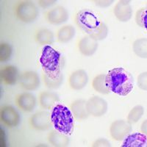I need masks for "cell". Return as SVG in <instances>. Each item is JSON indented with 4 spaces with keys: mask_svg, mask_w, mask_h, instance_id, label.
Segmentation results:
<instances>
[{
    "mask_svg": "<svg viewBox=\"0 0 147 147\" xmlns=\"http://www.w3.org/2000/svg\"><path fill=\"white\" fill-rule=\"evenodd\" d=\"M75 23L79 28L97 41L105 39L108 35L107 24L88 9L77 12L75 16Z\"/></svg>",
    "mask_w": 147,
    "mask_h": 147,
    "instance_id": "obj_1",
    "label": "cell"
},
{
    "mask_svg": "<svg viewBox=\"0 0 147 147\" xmlns=\"http://www.w3.org/2000/svg\"><path fill=\"white\" fill-rule=\"evenodd\" d=\"M106 83L110 90L117 95H128L134 87V79L123 68H114L106 74Z\"/></svg>",
    "mask_w": 147,
    "mask_h": 147,
    "instance_id": "obj_2",
    "label": "cell"
},
{
    "mask_svg": "<svg viewBox=\"0 0 147 147\" xmlns=\"http://www.w3.org/2000/svg\"><path fill=\"white\" fill-rule=\"evenodd\" d=\"M51 121L56 130L70 135L74 129V115L71 110L63 105H57L52 109Z\"/></svg>",
    "mask_w": 147,
    "mask_h": 147,
    "instance_id": "obj_3",
    "label": "cell"
},
{
    "mask_svg": "<svg viewBox=\"0 0 147 147\" xmlns=\"http://www.w3.org/2000/svg\"><path fill=\"white\" fill-rule=\"evenodd\" d=\"M40 63L44 72H62L65 67V58L61 54L50 46H45L40 57Z\"/></svg>",
    "mask_w": 147,
    "mask_h": 147,
    "instance_id": "obj_4",
    "label": "cell"
},
{
    "mask_svg": "<svg viewBox=\"0 0 147 147\" xmlns=\"http://www.w3.org/2000/svg\"><path fill=\"white\" fill-rule=\"evenodd\" d=\"M15 14L21 22L32 23L38 16L39 10L35 4L31 1H22L16 6Z\"/></svg>",
    "mask_w": 147,
    "mask_h": 147,
    "instance_id": "obj_5",
    "label": "cell"
},
{
    "mask_svg": "<svg viewBox=\"0 0 147 147\" xmlns=\"http://www.w3.org/2000/svg\"><path fill=\"white\" fill-rule=\"evenodd\" d=\"M132 124L127 121L116 120L110 127V136L116 141H121L132 132Z\"/></svg>",
    "mask_w": 147,
    "mask_h": 147,
    "instance_id": "obj_6",
    "label": "cell"
},
{
    "mask_svg": "<svg viewBox=\"0 0 147 147\" xmlns=\"http://www.w3.org/2000/svg\"><path fill=\"white\" fill-rule=\"evenodd\" d=\"M0 119L2 124L10 128H13L19 124L20 115L13 106L4 105L0 110Z\"/></svg>",
    "mask_w": 147,
    "mask_h": 147,
    "instance_id": "obj_7",
    "label": "cell"
},
{
    "mask_svg": "<svg viewBox=\"0 0 147 147\" xmlns=\"http://www.w3.org/2000/svg\"><path fill=\"white\" fill-rule=\"evenodd\" d=\"M90 115L94 117H102L107 112L108 105L105 100L98 96L90 97L86 103Z\"/></svg>",
    "mask_w": 147,
    "mask_h": 147,
    "instance_id": "obj_8",
    "label": "cell"
},
{
    "mask_svg": "<svg viewBox=\"0 0 147 147\" xmlns=\"http://www.w3.org/2000/svg\"><path fill=\"white\" fill-rule=\"evenodd\" d=\"M30 127L38 131H46L51 128V115L47 111H39L30 117Z\"/></svg>",
    "mask_w": 147,
    "mask_h": 147,
    "instance_id": "obj_9",
    "label": "cell"
},
{
    "mask_svg": "<svg viewBox=\"0 0 147 147\" xmlns=\"http://www.w3.org/2000/svg\"><path fill=\"white\" fill-rule=\"evenodd\" d=\"M18 83L24 90L32 91L38 88L40 86V77L37 72L27 71L20 74Z\"/></svg>",
    "mask_w": 147,
    "mask_h": 147,
    "instance_id": "obj_10",
    "label": "cell"
},
{
    "mask_svg": "<svg viewBox=\"0 0 147 147\" xmlns=\"http://www.w3.org/2000/svg\"><path fill=\"white\" fill-rule=\"evenodd\" d=\"M69 12L63 6H57L50 9L45 13V18L51 24L59 25L69 20Z\"/></svg>",
    "mask_w": 147,
    "mask_h": 147,
    "instance_id": "obj_11",
    "label": "cell"
},
{
    "mask_svg": "<svg viewBox=\"0 0 147 147\" xmlns=\"http://www.w3.org/2000/svg\"><path fill=\"white\" fill-rule=\"evenodd\" d=\"M130 1L121 0L115 5L113 10L115 18L121 22H127L132 16V8Z\"/></svg>",
    "mask_w": 147,
    "mask_h": 147,
    "instance_id": "obj_12",
    "label": "cell"
},
{
    "mask_svg": "<svg viewBox=\"0 0 147 147\" xmlns=\"http://www.w3.org/2000/svg\"><path fill=\"white\" fill-rule=\"evenodd\" d=\"M16 104L19 109L24 112H32L37 105L35 96L30 92H24L16 98Z\"/></svg>",
    "mask_w": 147,
    "mask_h": 147,
    "instance_id": "obj_13",
    "label": "cell"
},
{
    "mask_svg": "<svg viewBox=\"0 0 147 147\" xmlns=\"http://www.w3.org/2000/svg\"><path fill=\"white\" fill-rule=\"evenodd\" d=\"M88 75L83 69H78L72 72L69 76V84L71 88L75 90H80L87 85Z\"/></svg>",
    "mask_w": 147,
    "mask_h": 147,
    "instance_id": "obj_14",
    "label": "cell"
},
{
    "mask_svg": "<svg viewBox=\"0 0 147 147\" xmlns=\"http://www.w3.org/2000/svg\"><path fill=\"white\" fill-rule=\"evenodd\" d=\"M99 47L98 41L91 37L86 35L78 42V49L81 54L86 57H90L96 52Z\"/></svg>",
    "mask_w": 147,
    "mask_h": 147,
    "instance_id": "obj_15",
    "label": "cell"
},
{
    "mask_svg": "<svg viewBox=\"0 0 147 147\" xmlns=\"http://www.w3.org/2000/svg\"><path fill=\"white\" fill-rule=\"evenodd\" d=\"M19 71L14 65H7L0 70L1 81L6 85H13L19 80Z\"/></svg>",
    "mask_w": 147,
    "mask_h": 147,
    "instance_id": "obj_16",
    "label": "cell"
},
{
    "mask_svg": "<svg viewBox=\"0 0 147 147\" xmlns=\"http://www.w3.org/2000/svg\"><path fill=\"white\" fill-rule=\"evenodd\" d=\"M38 99L40 106L45 110H51L54 108L60 100V98L57 94L47 90L41 92L39 94Z\"/></svg>",
    "mask_w": 147,
    "mask_h": 147,
    "instance_id": "obj_17",
    "label": "cell"
},
{
    "mask_svg": "<svg viewBox=\"0 0 147 147\" xmlns=\"http://www.w3.org/2000/svg\"><path fill=\"white\" fill-rule=\"evenodd\" d=\"M122 147H147V137L143 133L129 134L124 140Z\"/></svg>",
    "mask_w": 147,
    "mask_h": 147,
    "instance_id": "obj_18",
    "label": "cell"
},
{
    "mask_svg": "<svg viewBox=\"0 0 147 147\" xmlns=\"http://www.w3.org/2000/svg\"><path fill=\"white\" fill-rule=\"evenodd\" d=\"M87 101L85 99H77L71 105V111L74 117L79 120H84L89 117L88 111L86 105Z\"/></svg>",
    "mask_w": 147,
    "mask_h": 147,
    "instance_id": "obj_19",
    "label": "cell"
},
{
    "mask_svg": "<svg viewBox=\"0 0 147 147\" xmlns=\"http://www.w3.org/2000/svg\"><path fill=\"white\" fill-rule=\"evenodd\" d=\"M43 80L46 87L48 88L57 89L61 86L63 82V72H57V73L44 72Z\"/></svg>",
    "mask_w": 147,
    "mask_h": 147,
    "instance_id": "obj_20",
    "label": "cell"
},
{
    "mask_svg": "<svg viewBox=\"0 0 147 147\" xmlns=\"http://www.w3.org/2000/svg\"><path fill=\"white\" fill-rule=\"evenodd\" d=\"M48 141L53 146L65 147L68 146L70 143V139L66 134L62 133L57 130H53L48 135Z\"/></svg>",
    "mask_w": 147,
    "mask_h": 147,
    "instance_id": "obj_21",
    "label": "cell"
},
{
    "mask_svg": "<svg viewBox=\"0 0 147 147\" xmlns=\"http://www.w3.org/2000/svg\"><path fill=\"white\" fill-rule=\"evenodd\" d=\"M35 40L40 45L49 46L55 41V35L50 30L41 28L37 30L35 35Z\"/></svg>",
    "mask_w": 147,
    "mask_h": 147,
    "instance_id": "obj_22",
    "label": "cell"
},
{
    "mask_svg": "<svg viewBox=\"0 0 147 147\" xmlns=\"http://www.w3.org/2000/svg\"><path fill=\"white\" fill-rule=\"evenodd\" d=\"M92 87L96 91L104 95L111 93L106 83V74H101L94 77L92 81Z\"/></svg>",
    "mask_w": 147,
    "mask_h": 147,
    "instance_id": "obj_23",
    "label": "cell"
},
{
    "mask_svg": "<svg viewBox=\"0 0 147 147\" xmlns=\"http://www.w3.org/2000/svg\"><path fill=\"white\" fill-rule=\"evenodd\" d=\"M75 28L71 25H65L59 29L57 33V40L65 44L71 41L75 35Z\"/></svg>",
    "mask_w": 147,
    "mask_h": 147,
    "instance_id": "obj_24",
    "label": "cell"
},
{
    "mask_svg": "<svg viewBox=\"0 0 147 147\" xmlns=\"http://www.w3.org/2000/svg\"><path fill=\"white\" fill-rule=\"evenodd\" d=\"M132 49L138 57L147 58V38H142L135 40L132 44Z\"/></svg>",
    "mask_w": 147,
    "mask_h": 147,
    "instance_id": "obj_25",
    "label": "cell"
},
{
    "mask_svg": "<svg viewBox=\"0 0 147 147\" xmlns=\"http://www.w3.org/2000/svg\"><path fill=\"white\" fill-rule=\"evenodd\" d=\"M144 113V108L141 105H136L129 111L127 115V121L131 124H136L140 121Z\"/></svg>",
    "mask_w": 147,
    "mask_h": 147,
    "instance_id": "obj_26",
    "label": "cell"
},
{
    "mask_svg": "<svg viewBox=\"0 0 147 147\" xmlns=\"http://www.w3.org/2000/svg\"><path fill=\"white\" fill-rule=\"evenodd\" d=\"M136 22L139 27L147 31V5L138 10L136 15Z\"/></svg>",
    "mask_w": 147,
    "mask_h": 147,
    "instance_id": "obj_27",
    "label": "cell"
},
{
    "mask_svg": "<svg viewBox=\"0 0 147 147\" xmlns=\"http://www.w3.org/2000/svg\"><path fill=\"white\" fill-rule=\"evenodd\" d=\"M13 54V48L7 43L0 44V62L5 63L8 61Z\"/></svg>",
    "mask_w": 147,
    "mask_h": 147,
    "instance_id": "obj_28",
    "label": "cell"
},
{
    "mask_svg": "<svg viewBox=\"0 0 147 147\" xmlns=\"http://www.w3.org/2000/svg\"><path fill=\"white\" fill-rule=\"evenodd\" d=\"M138 86L143 90H147V71L142 72L138 77Z\"/></svg>",
    "mask_w": 147,
    "mask_h": 147,
    "instance_id": "obj_29",
    "label": "cell"
},
{
    "mask_svg": "<svg viewBox=\"0 0 147 147\" xmlns=\"http://www.w3.org/2000/svg\"><path fill=\"white\" fill-rule=\"evenodd\" d=\"M92 146L94 147H110L111 146L110 142L105 138H98L94 142Z\"/></svg>",
    "mask_w": 147,
    "mask_h": 147,
    "instance_id": "obj_30",
    "label": "cell"
},
{
    "mask_svg": "<svg viewBox=\"0 0 147 147\" xmlns=\"http://www.w3.org/2000/svg\"><path fill=\"white\" fill-rule=\"evenodd\" d=\"M38 3L40 7L46 9L55 5L57 3V1H55V0H39L38 1Z\"/></svg>",
    "mask_w": 147,
    "mask_h": 147,
    "instance_id": "obj_31",
    "label": "cell"
},
{
    "mask_svg": "<svg viewBox=\"0 0 147 147\" xmlns=\"http://www.w3.org/2000/svg\"><path fill=\"white\" fill-rule=\"evenodd\" d=\"M93 2L99 7H107L112 5L114 1H113V0H100L99 1H99H93Z\"/></svg>",
    "mask_w": 147,
    "mask_h": 147,
    "instance_id": "obj_32",
    "label": "cell"
},
{
    "mask_svg": "<svg viewBox=\"0 0 147 147\" xmlns=\"http://www.w3.org/2000/svg\"><path fill=\"white\" fill-rule=\"evenodd\" d=\"M140 131L147 137V119L144 120L140 126Z\"/></svg>",
    "mask_w": 147,
    "mask_h": 147,
    "instance_id": "obj_33",
    "label": "cell"
}]
</instances>
